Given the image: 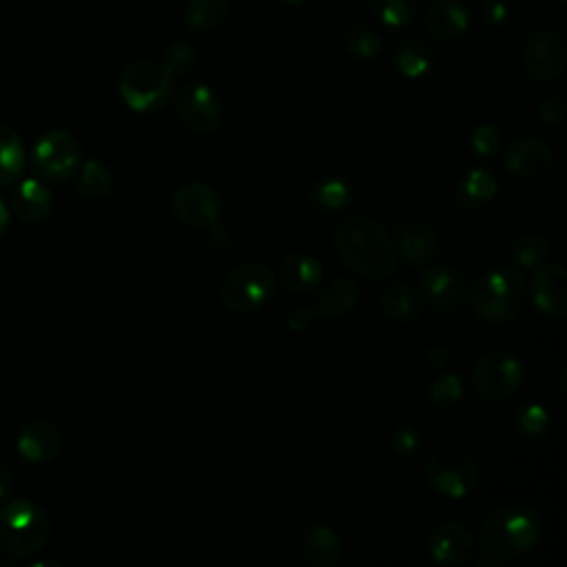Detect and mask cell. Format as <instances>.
I'll return each instance as SVG.
<instances>
[{
    "label": "cell",
    "mask_w": 567,
    "mask_h": 567,
    "mask_svg": "<svg viewBox=\"0 0 567 567\" xmlns=\"http://www.w3.org/2000/svg\"><path fill=\"white\" fill-rule=\"evenodd\" d=\"M527 297L525 279L514 268H498L478 275L472 284H467L465 303L489 323H505L514 319Z\"/></svg>",
    "instance_id": "cell-3"
},
{
    "label": "cell",
    "mask_w": 567,
    "mask_h": 567,
    "mask_svg": "<svg viewBox=\"0 0 567 567\" xmlns=\"http://www.w3.org/2000/svg\"><path fill=\"white\" fill-rule=\"evenodd\" d=\"M379 306L388 319L396 323H412L423 315L425 299L421 288L405 281H394L379 290Z\"/></svg>",
    "instance_id": "cell-20"
},
{
    "label": "cell",
    "mask_w": 567,
    "mask_h": 567,
    "mask_svg": "<svg viewBox=\"0 0 567 567\" xmlns=\"http://www.w3.org/2000/svg\"><path fill=\"white\" fill-rule=\"evenodd\" d=\"M51 534L44 507L29 498H13L0 507V551L11 558H31Z\"/></svg>",
    "instance_id": "cell-4"
},
{
    "label": "cell",
    "mask_w": 567,
    "mask_h": 567,
    "mask_svg": "<svg viewBox=\"0 0 567 567\" xmlns=\"http://www.w3.org/2000/svg\"><path fill=\"white\" fill-rule=\"evenodd\" d=\"M312 319H315V312H312L310 308H306V306H295V308L288 312L286 323H288L290 330H306V328L312 323Z\"/></svg>",
    "instance_id": "cell-41"
},
{
    "label": "cell",
    "mask_w": 567,
    "mask_h": 567,
    "mask_svg": "<svg viewBox=\"0 0 567 567\" xmlns=\"http://www.w3.org/2000/svg\"><path fill=\"white\" fill-rule=\"evenodd\" d=\"M498 193V182L487 168L467 171L454 186L456 202L467 210H478L487 206Z\"/></svg>",
    "instance_id": "cell-26"
},
{
    "label": "cell",
    "mask_w": 567,
    "mask_h": 567,
    "mask_svg": "<svg viewBox=\"0 0 567 567\" xmlns=\"http://www.w3.org/2000/svg\"><path fill=\"white\" fill-rule=\"evenodd\" d=\"M425 363L432 370H443L450 363V350L445 346H430L425 350Z\"/></svg>",
    "instance_id": "cell-42"
},
{
    "label": "cell",
    "mask_w": 567,
    "mask_h": 567,
    "mask_svg": "<svg viewBox=\"0 0 567 567\" xmlns=\"http://www.w3.org/2000/svg\"><path fill=\"white\" fill-rule=\"evenodd\" d=\"M554 162V151L543 137H518L516 142L509 144L507 155H505V166L509 173L534 179L545 175L551 168Z\"/></svg>",
    "instance_id": "cell-17"
},
{
    "label": "cell",
    "mask_w": 567,
    "mask_h": 567,
    "mask_svg": "<svg viewBox=\"0 0 567 567\" xmlns=\"http://www.w3.org/2000/svg\"><path fill=\"white\" fill-rule=\"evenodd\" d=\"M567 49L556 31H536L523 51V66L536 82H551L565 71Z\"/></svg>",
    "instance_id": "cell-13"
},
{
    "label": "cell",
    "mask_w": 567,
    "mask_h": 567,
    "mask_svg": "<svg viewBox=\"0 0 567 567\" xmlns=\"http://www.w3.org/2000/svg\"><path fill=\"white\" fill-rule=\"evenodd\" d=\"M113 190V173L100 159H86L78 166V193L86 199L109 197Z\"/></svg>",
    "instance_id": "cell-30"
},
{
    "label": "cell",
    "mask_w": 567,
    "mask_h": 567,
    "mask_svg": "<svg viewBox=\"0 0 567 567\" xmlns=\"http://www.w3.org/2000/svg\"><path fill=\"white\" fill-rule=\"evenodd\" d=\"M9 210L29 224L47 219L53 210V195L47 182L38 177H24L20 182L16 179L9 195Z\"/></svg>",
    "instance_id": "cell-18"
},
{
    "label": "cell",
    "mask_w": 567,
    "mask_h": 567,
    "mask_svg": "<svg viewBox=\"0 0 567 567\" xmlns=\"http://www.w3.org/2000/svg\"><path fill=\"white\" fill-rule=\"evenodd\" d=\"M423 22L432 38L454 40L467 29L470 16L467 9L456 0H436L425 9Z\"/></svg>",
    "instance_id": "cell-22"
},
{
    "label": "cell",
    "mask_w": 567,
    "mask_h": 567,
    "mask_svg": "<svg viewBox=\"0 0 567 567\" xmlns=\"http://www.w3.org/2000/svg\"><path fill=\"white\" fill-rule=\"evenodd\" d=\"M117 91L131 111L153 113L171 100L173 75L162 62L133 60L122 69Z\"/></svg>",
    "instance_id": "cell-5"
},
{
    "label": "cell",
    "mask_w": 567,
    "mask_h": 567,
    "mask_svg": "<svg viewBox=\"0 0 567 567\" xmlns=\"http://www.w3.org/2000/svg\"><path fill=\"white\" fill-rule=\"evenodd\" d=\"M82 148L73 133L64 128L44 131L31 146V168L44 182H64L75 175Z\"/></svg>",
    "instance_id": "cell-8"
},
{
    "label": "cell",
    "mask_w": 567,
    "mask_h": 567,
    "mask_svg": "<svg viewBox=\"0 0 567 567\" xmlns=\"http://www.w3.org/2000/svg\"><path fill=\"white\" fill-rule=\"evenodd\" d=\"M549 252V239L543 230H523L514 246H512V259L520 266V268H536L545 261Z\"/></svg>",
    "instance_id": "cell-32"
},
{
    "label": "cell",
    "mask_w": 567,
    "mask_h": 567,
    "mask_svg": "<svg viewBox=\"0 0 567 567\" xmlns=\"http://www.w3.org/2000/svg\"><path fill=\"white\" fill-rule=\"evenodd\" d=\"M228 16V2L226 0H188L184 9V22L188 29L197 33L215 31L224 24Z\"/></svg>",
    "instance_id": "cell-29"
},
{
    "label": "cell",
    "mask_w": 567,
    "mask_h": 567,
    "mask_svg": "<svg viewBox=\"0 0 567 567\" xmlns=\"http://www.w3.org/2000/svg\"><path fill=\"white\" fill-rule=\"evenodd\" d=\"M9 221H11V213H9V204L0 197V237L7 233L9 228Z\"/></svg>",
    "instance_id": "cell-45"
},
{
    "label": "cell",
    "mask_w": 567,
    "mask_h": 567,
    "mask_svg": "<svg viewBox=\"0 0 567 567\" xmlns=\"http://www.w3.org/2000/svg\"><path fill=\"white\" fill-rule=\"evenodd\" d=\"M516 427L527 439H538L549 427V414L540 403H527L516 414Z\"/></svg>",
    "instance_id": "cell-35"
},
{
    "label": "cell",
    "mask_w": 567,
    "mask_h": 567,
    "mask_svg": "<svg viewBox=\"0 0 567 567\" xmlns=\"http://www.w3.org/2000/svg\"><path fill=\"white\" fill-rule=\"evenodd\" d=\"M301 556L312 567H334L343 560V543L330 525H315L301 540Z\"/></svg>",
    "instance_id": "cell-23"
},
{
    "label": "cell",
    "mask_w": 567,
    "mask_h": 567,
    "mask_svg": "<svg viewBox=\"0 0 567 567\" xmlns=\"http://www.w3.org/2000/svg\"><path fill=\"white\" fill-rule=\"evenodd\" d=\"M279 2H284V4H299V2H303V0H279Z\"/></svg>",
    "instance_id": "cell-46"
},
{
    "label": "cell",
    "mask_w": 567,
    "mask_h": 567,
    "mask_svg": "<svg viewBox=\"0 0 567 567\" xmlns=\"http://www.w3.org/2000/svg\"><path fill=\"white\" fill-rule=\"evenodd\" d=\"M556 2H560V4H565V0H556Z\"/></svg>",
    "instance_id": "cell-47"
},
{
    "label": "cell",
    "mask_w": 567,
    "mask_h": 567,
    "mask_svg": "<svg viewBox=\"0 0 567 567\" xmlns=\"http://www.w3.org/2000/svg\"><path fill=\"white\" fill-rule=\"evenodd\" d=\"M357 301H359L357 284L348 277H339L321 290L319 301L315 303L312 312L319 315L321 319L339 321V319L348 317L354 310Z\"/></svg>",
    "instance_id": "cell-24"
},
{
    "label": "cell",
    "mask_w": 567,
    "mask_h": 567,
    "mask_svg": "<svg viewBox=\"0 0 567 567\" xmlns=\"http://www.w3.org/2000/svg\"><path fill=\"white\" fill-rule=\"evenodd\" d=\"M567 270L560 264H540L532 277V301L545 317L567 315Z\"/></svg>",
    "instance_id": "cell-15"
},
{
    "label": "cell",
    "mask_w": 567,
    "mask_h": 567,
    "mask_svg": "<svg viewBox=\"0 0 567 567\" xmlns=\"http://www.w3.org/2000/svg\"><path fill=\"white\" fill-rule=\"evenodd\" d=\"M24 162L27 153L20 135L9 124L0 122V188L11 186L20 177Z\"/></svg>",
    "instance_id": "cell-27"
},
{
    "label": "cell",
    "mask_w": 567,
    "mask_h": 567,
    "mask_svg": "<svg viewBox=\"0 0 567 567\" xmlns=\"http://www.w3.org/2000/svg\"><path fill=\"white\" fill-rule=\"evenodd\" d=\"M463 399V383L454 372H441L430 383V401L439 408H452Z\"/></svg>",
    "instance_id": "cell-34"
},
{
    "label": "cell",
    "mask_w": 567,
    "mask_h": 567,
    "mask_svg": "<svg viewBox=\"0 0 567 567\" xmlns=\"http://www.w3.org/2000/svg\"><path fill=\"white\" fill-rule=\"evenodd\" d=\"M374 20L388 29H405L419 11V0H368Z\"/></svg>",
    "instance_id": "cell-31"
},
{
    "label": "cell",
    "mask_w": 567,
    "mask_h": 567,
    "mask_svg": "<svg viewBox=\"0 0 567 567\" xmlns=\"http://www.w3.org/2000/svg\"><path fill=\"white\" fill-rule=\"evenodd\" d=\"M390 447H392V452H394L399 458L412 461V458L419 454V450H421V436H419L416 430H412V427H408V425L396 427V430L392 432V436H390Z\"/></svg>",
    "instance_id": "cell-37"
},
{
    "label": "cell",
    "mask_w": 567,
    "mask_h": 567,
    "mask_svg": "<svg viewBox=\"0 0 567 567\" xmlns=\"http://www.w3.org/2000/svg\"><path fill=\"white\" fill-rule=\"evenodd\" d=\"M421 292L425 306L439 312H456L465 306L467 279L461 268L452 264H436L421 275Z\"/></svg>",
    "instance_id": "cell-11"
},
{
    "label": "cell",
    "mask_w": 567,
    "mask_h": 567,
    "mask_svg": "<svg viewBox=\"0 0 567 567\" xmlns=\"http://www.w3.org/2000/svg\"><path fill=\"white\" fill-rule=\"evenodd\" d=\"M343 49L350 58L370 60L381 49V38L368 24H352L343 35Z\"/></svg>",
    "instance_id": "cell-33"
},
{
    "label": "cell",
    "mask_w": 567,
    "mask_h": 567,
    "mask_svg": "<svg viewBox=\"0 0 567 567\" xmlns=\"http://www.w3.org/2000/svg\"><path fill=\"white\" fill-rule=\"evenodd\" d=\"M523 381L525 370L509 352H487L472 365V388L489 403L507 401L520 390Z\"/></svg>",
    "instance_id": "cell-9"
},
{
    "label": "cell",
    "mask_w": 567,
    "mask_h": 567,
    "mask_svg": "<svg viewBox=\"0 0 567 567\" xmlns=\"http://www.w3.org/2000/svg\"><path fill=\"white\" fill-rule=\"evenodd\" d=\"M195 62V51L186 44V42H173L166 51H164V60L162 64L166 66V71L171 75L182 73L186 66H190Z\"/></svg>",
    "instance_id": "cell-38"
},
{
    "label": "cell",
    "mask_w": 567,
    "mask_h": 567,
    "mask_svg": "<svg viewBox=\"0 0 567 567\" xmlns=\"http://www.w3.org/2000/svg\"><path fill=\"white\" fill-rule=\"evenodd\" d=\"M392 60H394L396 71L403 78L416 80V78H423V75L430 73V69L434 64V53L425 42L408 40V42H403L394 49Z\"/></svg>",
    "instance_id": "cell-28"
},
{
    "label": "cell",
    "mask_w": 567,
    "mask_h": 567,
    "mask_svg": "<svg viewBox=\"0 0 567 567\" xmlns=\"http://www.w3.org/2000/svg\"><path fill=\"white\" fill-rule=\"evenodd\" d=\"M275 272L259 261L239 264L228 270L219 281V299L228 310L235 312H255L275 292Z\"/></svg>",
    "instance_id": "cell-7"
},
{
    "label": "cell",
    "mask_w": 567,
    "mask_h": 567,
    "mask_svg": "<svg viewBox=\"0 0 567 567\" xmlns=\"http://www.w3.org/2000/svg\"><path fill=\"white\" fill-rule=\"evenodd\" d=\"M483 18H485V22L489 27H496V24H501L505 20V7L501 2H496V0H489V2L483 4Z\"/></svg>",
    "instance_id": "cell-43"
},
{
    "label": "cell",
    "mask_w": 567,
    "mask_h": 567,
    "mask_svg": "<svg viewBox=\"0 0 567 567\" xmlns=\"http://www.w3.org/2000/svg\"><path fill=\"white\" fill-rule=\"evenodd\" d=\"M478 465L461 445H443L427 456L425 478L447 498H465L478 487Z\"/></svg>",
    "instance_id": "cell-6"
},
{
    "label": "cell",
    "mask_w": 567,
    "mask_h": 567,
    "mask_svg": "<svg viewBox=\"0 0 567 567\" xmlns=\"http://www.w3.org/2000/svg\"><path fill=\"white\" fill-rule=\"evenodd\" d=\"M18 454L33 465L53 463L62 450V436L55 423L49 419H31L27 421L16 439Z\"/></svg>",
    "instance_id": "cell-16"
},
{
    "label": "cell",
    "mask_w": 567,
    "mask_h": 567,
    "mask_svg": "<svg viewBox=\"0 0 567 567\" xmlns=\"http://www.w3.org/2000/svg\"><path fill=\"white\" fill-rule=\"evenodd\" d=\"M501 146H503V133L489 122L478 124L470 135V148L474 155L492 157L501 151Z\"/></svg>",
    "instance_id": "cell-36"
},
{
    "label": "cell",
    "mask_w": 567,
    "mask_h": 567,
    "mask_svg": "<svg viewBox=\"0 0 567 567\" xmlns=\"http://www.w3.org/2000/svg\"><path fill=\"white\" fill-rule=\"evenodd\" d=\"M439 241L436 228L425 221H408L399 226V235L394 239L399 259L410 266L427 264L436 255Z\"/></svg>",
    "instance_id": "cell-19"
},
{
    "label": "cell",
    "mask_w": 567,
    "mask_h": 567,
    "mask_svg": "<svg viewBox=\"0 0 567 567\" xmlns=\"http://www.w3.org/2000/svg\"><path fill=\"white\" fill-rule=\"evenodd\" d=\"M277 277L286 290H290L295 295H308L319 288V284L323 279V268H321L319 259H315L310 255L292 252L281 259Z\"/></svg>",
    "instance_id": "cell-21"
},
{
    "label": "cell",
    "mask_w": 567,
    "mask_h": 567,
    "mask_svg": "<svg viewBox=\"0 0 567 567\" xmlns=\"http://www.w3.org/2000/svg\"><path fill=\"white\" fill-rule=\"evenodd\" d=\"M175 111L182 124L197 135H210L219 128L224 109L217 93L204 82H186L175 95Z\"/></svg>",
    "instance_id": "cell-10"
},
{
    "label": "cell",
    "mask_w": 567,
    "mask_h": 567,
    "mask_svg": "<svg viewBox=\"0 0 567 567\" xmlns=\"http://www.w3.org/2000/svg\"><path fill=\"white\" fill-rule=\"evenodd\" d=\"M543 518L525 505H503L492 509L478 525V549L483 560L476 565H505L532 551L543 538Z\"/></svg>",
    "instance_id": "cell-2"
},
{
    "label": "cell",
    "mask_w": 567,
    "mask_h": 567,
    "mask_svg": "<svg viewBox=\"0 0 567 567\" xmlns=\"http://www.w3.org/2000/svg\"><path fill=\"white\" fill-rule=\"evenodd\" d=\"M308 202L323 215H337L350 206L352 188L339 175H323L310 184Z\"/></svg>",
    "instance_id": "cell-25"
},
{
    "label": "cell",
    "mask_w": 567,
    "mask_h": 567,
    "mask_svg": "<svg viewBox=\"0 0 567 567\" xmlns=\"http://www.w3.org/2000/svg\"><path fill=\"white\" fill-rule=\"evenodd\" d=\"M536 111H538V117L545 122V124H551V126H560L565 122V102L558 93H549V95H543L536 104Z\"/></svg>",
    "instance_id": "cell-39"
},
{
    "label": "cell",
    "mask_w": 567,
    "mask_h": 567,
    "mask_svg": "<svg viewBox=\"0 0 567 567\" xmlns=\"http://www.w3.org/2000/svg\"><path fill=\"white\" fill-rule=\"evenodd\" d=\"M208 228H210V233H208V241H210V246H213V248H217V250H226V248L233 244V235H230L228 226H224L219 219H217V221H213Z\"/></svg>",
    "instance_id": "cell-40"
},
{
    "label": "cell",
    "mask_w": 567,
    "mask_h": 567,
    "mask_svg": "<svg viewBox=\"0 0 567 567\" xmlns=\"http://www.w3.org/2000/svg\"><path fill=\"white\" fill-rule=\"evenodd\" d=\"M334 248L341 261L365 279H383L399 264L392 233L372 215L346 217L334 230Z\"/></svg>",
    "instance_id": "cell-1"
},
{
    "label": "cell",
    "mask_w": 567,
    "mask_h": 567,
    "mask_svg": "<svg viewBox=\"0 0 567 567\" xmlns=\"http://www.w3.org/2000/svg\"><path fill=\"white\" fill-rule=\"evenodd\" d=\"M173 215L193 228L210 226L221 215L219 193L204 182H188L179 186L171 199Z\"/></svg>",
    "instance_id": "cell-12"
},
{
    "label": "cell",
    "mask_w": 567,
    "mask_h": 567,
    "mask_svg": "<svg viewBox=\"0 0 567 567\" xmlns=\"http://www.w3.org/2000/svg\"><path fill=\"white\" fill-rule=\"evenodd\" d=\"M476 547V536L461 520H443L439 523L427 540V549L432 560L441 565H463L472 558Z\"/></svg>",
    "instance_id": "cell-14"
},
{
    "label": "cell",
    "mask_w": 567,
    "mask_h": 567,
    "mask_svg": "<svg viewBox=\"0 0 567 567\" xmlns=\"http://www.w3.org/2000/svg\"><path fill=\"white\" fill-rule=\"evenodd\" d=\"M11 487H13V470L4 461H0V503L9 496Z\"/></svg>",
    "instance_id": "cell-44"
}]
</instances>
